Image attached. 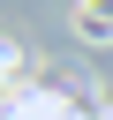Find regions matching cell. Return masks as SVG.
I'll return each instance as SVG.
<instances>
[{
  "label": "cell",
  "instance_id": "cell-1",
  "mask_svg": "<svg viewBox=\"0 0 113 120\" xmlns=\"http://www.w3.org/2000/svg\"><path fill=\"white\" fill-rule=\"evenodd\" d=\"M75 30H83V38H113V0H83Z\"/></svg>",
  "mask_w": 113,
  "mask_h": 120
}]
</instances>
